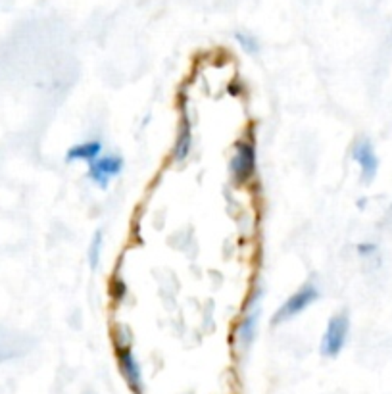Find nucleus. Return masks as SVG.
Masks as SVG:
<instances>
[{"mask_svg":"<svg viewBox=\"0 0 392 394\" xmlns=\"http://www.w3.org/2000/svg\"><path fill=\"white\" fill-rule=\"evenodd\" d=\"M192 150V122L189 114L181 115L179 120V127H177V137L173 142V150H171V158L176 164L185 162Z\"/></svg>","mask_w":392,"mask_h":394,"instance_id":"nucleus-8","label":"nucleus"},{"mask_svg":"<svg viewBox=\"0 0 392 394\" xmlns=\"http://www.w3.org/2000/svg\"><path fill=\"white\" fill-rule=\"evenodd\" d=\"M352 160L359 165L364 183H371L375 179L377 172H379V158H377L371 140L366 139V137L356 140L354 147H352Z\"/></svg>","mask_w":392,"mask_h":394,"instance_id":"nucleus-6","label":"nucleus"},{"mask_svg":"<svg viewBox=\"0 0 392 394\" xmlns=\"http://www.w3.org/2000/svg\"><path fill=\"white\" fill-rule=\"evenodd\" d=\"M116 360L121 371V377L133 394H144V383H142L141 363L135 358L133 350L129 345H116Z\"/></svg>","mask_w":392,"mask_h":394,"instance_id":"nucleus-4","label":"nucleus"},{"mask_svg":"<svg viewBox=\"0 0 392 394\" xmlns=\"http://www.w3.org/2000/svg\"><path fill=\"white\" fill-rule=\"evenodd\" d=\"M102 247H104V233H102V231H96V233L92 235L91 245H89V250H87V258H89L91 270H96V268H99Z\"/></svg>","mask_w":392,"mask_h":394,"instance_id":"nucleus-10","label":"nucleus"},{"mask_svg":"<svg viewBox=\"0 0 392 394\" xmlns=\"http://www.w3.org/2000/svg\"><path fill=\"white\" fill-rule=\"evenodd\" d=\"M235 39H237V42L241 44V49L244 50V52H248V54H256V52L259 50L258 39H256V37H252V35L237 33L235 35Z\"/></svg>","mask_w":392,"mask_h":394,"instance_id":"nucleus-11","label":"nucleus"},{"mask_svg":"<svg viewBox=\"0 0 392 394\" xmlns=\"http://www.w3.org/2000/svg\"><path fill=\"white\" fill-rule=\"evenodd\" d=\"M102 154V142L101 140H83L76 147H71L66 152V162H85V164H92L94 160H99Z\"/></svg>","mask_w":392,"mask_h":394,"instance_id":"nucleus-9","label":"nucleus"},{"mask_svg":"<svg viewBox=\"0 0 392 394\" xmlns=\"http://www.w3.org/2000/svg\"><path fill=\"white\" fill-rule=\"evenodd\" d=\"M126 290H127V287L123 285V281H119V279L112 281V285H110V295H112V298H114V302H119V300L126 296Z\"/></svg>","mask_w":392,"mask_h":394,"instance_id":"nucleus-12","label":"nucleus"},{"mask_svg":"<svg viewBox=\"0 0 392 394\" xmlns=\"http://www.w3.org/2000/svg\"><path fill=\"white\" fill-rule=\"evenodd\" d=\"M373 250H375V247H371V245H359L358 247V252L361 256L369 254V252H373Z\"/></svg>","mask_w":392,"mask_h":394,"instance_id":"nucleus-13","label":"nucleus"},{"mask_svg":"<svg viewBox=\"0 0 392 394\" xmlns=\"http://www.w3.org/2000/svg\"><path fill=\"white\" fill-rule=\"evenodd\" d=\"M123 172V158L119 154H104L99 160L89 164L87 177L99 187V189H108L110 181L117 177Z\"/></svg>","mask_w":392,"mask_h":394,"instance_id":"nucleus-5","label":"nucleus"},{"mask_svg":"<svg viewBox=\"0 0 392 394\" xmlns=\"http://www.w3.org/2000/svg\"><path fill=\"white\" fill-rule=\"evenodd\" d=\"M258 323H259V302H252L250 300V308L248 312L242 315V320L237 323L235 327V343L241 350H246L248 346L254 343L256 338V331H258Z\"/></svg>","mask_w":392,"mask_h":394,"instance_id":"nucleus-7","label":"nucleus"},{"mask_svg":"<svg viewBox=\"0 0 392 394\" xmlns=\"http://www.w3.org/2000/svg\"><path fill=\"white\" fill-rule=\"evenodd\" d=\"M348 333H350V318L344 312L333 315L329 320V323H327L325 333H323V338H321V345H319L321 354L325 358H336L344 350V346H346Z\"/></svg>","mask_w":392,"mask_h":394,"instance_id":"nucleus-3","label":"nucleus"},{"mask_svg":"<svg viewBox=\"0 0 392 394\" xmlns=\"http://www.w3.org/2000/svg\"><path fill=\"white\" fill-rule=\"evenodd\" d=\"M256 145L252 139H241L235 142L231 162H229V173L231 181L237 187H244L256 175Z\"/></svg>","mask_w":392,"mask_h":394,"instance_id":"nucleus-1","label":"nucleus"},{"mask_svg":"<svg viewBox=\"0 0 392 394\" xmlns=\"http://www.w3.org/2000/svg\"><path fill=\"white\" fill-rule=\"evenodd\" d=\"M319 300V288L314 283H306L302 285L296 293H292L283 304L279 306V310L273 315L271 325H281L284 321L294 320L296 315H300L302 312H306L309 306Z\"/></svg>","mask_w":392,"mask_h":394,"instance_id":"nucleus-2","label":"nucleus"}]
</instances>
